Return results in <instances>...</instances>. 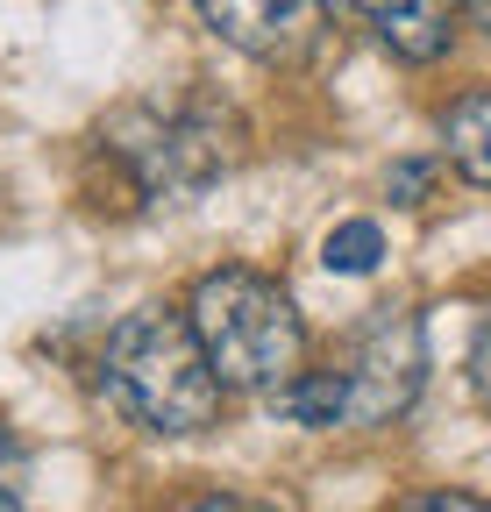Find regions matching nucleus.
Instances as JSON below:
<instances>
[{
  "label": "nucleus",
  "instance_id": "nucleus-3",
  "mask_svg": "<svg viewBox=\"0 0 491 512\" xmlns=\"http://www.w3.org/2000/svg\"><path fill=\"white\" fill-rule=\"evenodd\" d=\"M235 114L214 100H178V107H129L100 150L129 171V185L143 200H164V192H200L207 178H221L235 164Z\"/></svg>",
  "mask_w": 491,
  "mask_h": 512
},
{
  "label": "nucleus",
  "instance_id": "nucleus-6",
  "mask_svg": "<svg viewBox=\"0 0 491 512\" xmlns=\"http://www.w3.org/2000/svg\"><path fill=\"white\" fill-rule=\"evenodd\" d=\"M328 8L371 22V36L406 64H435L456 43V0H328Z\"/></svg>",
  "mask_w": 491,
  "mask_h": 512
},
{
  "label": "nucleus",
  "instance_id": "nucleus-5",
  "mask_svg": "<svg viewBox=\"0 0 491 512\" xmlns=\"http://www.w3.org/2000/svg\"><path fill=\"white\" fill-rule=\"evenodd\" d=\"M207 15V29L235 50H250L264 64L299 57L306 36H314V0H193Z\"/></svg>",
  "mask_w": 491,
  "mask_h": 512
},
{
  "label": "nucleus",
  "instance_id": "nucleus-9",
  "mask_svg": "<svg viewBox=\"0 0 491 512\" xmlns=\"http://www.w3.org/2000/svg\"><path fill=\"white\" fill-rule=\"evenodd\" d=\"M378 256H385L378 221H342V228H328V242H321V264H328V271H342V278L378 271Z\"/></svg>",
  "mask_w": 491,
  "mask_h": 512
},
{
  "label": "nucleus",
  "instance_id": "nucleus-2",
  "mask_svg": "<svg viewBox=\"0 0 491 512\" xmlns=\"http://www.w3.org/2000/svg\"><path fill=\"white\" fill-rule=\"evenodd\" d=\"M186 320H193V335H200V349L228 392H285L299 377L306 328H299V306L278 278L221 264L193 285Z\"/></svg>",
  "mask_w": 491,
  "mask_h": 512
},
{
  "label": "nucleus",
  "instance_id": "nucleus-4",
  "mask_svg": "<svg viewBox=\"0 0 491 512\" xmlns=\"http://www.w3.org/2000/svg\"><path fill=\"white\" fill-rule=\"evenodd\" d=\"M420 370H427L420 320H413V313H378L371 328L356 335V363H349V420H356V427H378V420L406 413L413 392H420Z\"/></svg>",
  "mask_w": 491,
  "mask_h": 512
},
{
  "label": "nucleus",
  "instance_id": "nucleus-8",
  "mask_svg": "<svg viewBox=\"0 0 491 512\" xmlns=\"http://www.w3.org/2000/svg\"><path fill=\"white\" fill-rule=\"evenodd\" d=\"M278 399L299 427H335V420H349V370H299Z\"/></svg>",
  "mask_w": 491,
  "mask_h": 512
},
{
  "label": "nucleus",
  "instance_id": "nucleus-12",
  "mask_svg": "<svg viewBox=\"0 0 491 512\" xmlns=\"http://www.w3.org/2000/svg\"><path fill=\"white\" fill-rule=\"evenodd\" d=\"M420 185H427V164H406V171L392 178V192H399V200H406V207L420 200Z\"/></svg>",
  "mask_w": 491,
  "mask_h": 512
},
{
  "label": "nucleus",
  "instance_id": "nucleus-14",
  "mask_svg": "<svg viewBox=\"0 0 491 512\" xmlns=\"http://www.w3.org/2000/svg\"><path fill=\"white\" fill-rule=\"evenodd\" d=\"M15 456H22V441H15V434H8V427H0V470H8V463H15Z\"/></svg>",
  "mask_w": 491,
  "mask_h": 512
},
{
  "label": "nucleus",
  "instance_id": "nucleus-16",
  "mask_svg": "<svg viewBox=\"0 0 491 512\" xmlns=\"http://www.w3.org/2000/svg\"><path fill=\"white\" fill-rule=\"evenodd\" d=\"M0 512H22V505H15V498H8V491H0Z\"/></svg>",
  "mask_w": 491,
  "mask_h": 512
},
{
  "label": "nucleus",
  "instance_id": "nucleus-7",
  "mask_svg": "<svg viewBox=\"0 0 491 512\" xmlns=\"http://www.w3.org/2000/svg\"><path fill=\"white\" fill-rule=\"evenodd\" d=\"M442 136H449V164H456L470 185H484V192H491V93L456 100Z\"/></svg>",
  "mask_w": 491,
  "mask_h": 512
},
{
  "label": "nucleus",
  "instance_id": "nucleus-15",
  "mask_svg": "<svg viewBox=\"0 0 491 512\" xmlns=\"http://www.w3.org/2000/svg\"><path fill=\"white\" fill-rule=\"evenodd\" d=\"M470 15H477V29L491 36V0H470Z\"/></svg>",
  "mask_w": 491,
  "mask_h": 512
},
{
  "label": "nucleus",
  "instance_id": "nucleus-13",
  "mask_svg": "<svg viewBox=\"0 0 491 512\" xmlns=\"http://www.w3.org/2000/svg\"><path fill=\"white\" fill-rule=\"evenodd\" d=\"M178 512H264V505H242V498H193V505H178Z\"/></svg>",
  "mask_w": 491,
  "mask_h": 512
},
{
  "label": "nucleus",
  "instance_id": "nucleus-11",
  "mask_svg": "<svg viewBox=\"0 0 491 512\" xmlns=\"http://www.w3.org/2000/svg\"><path fill=\"white\" fill-rule=\"evenodd\" d=\"M470 392H477V406L491 413V313H484V328H477V342H470Z\"/></svg>",
  "mask_w": 491,
  "mask_h": 512
},
{
  "label": "nucleus",
  "instance_id": "nucleus-10",
  "mask_svg": "<svg viewBox=\"0 0 491 512\" xmlns=\"http://www.w3.org/2000/svg\"><path fill=\"white\" fill-rule=\"evenodd\" d=\"M399 512H491V498H470V491H413Z\"/></svg>",
  "mask_w": 491,
  "mask_h": 512
},
{
  "label": "nucleus",
  "instance_id": "nucleus-1",
  "mask_svg": "<svg viewBox=\"0 0 491 512\" xmlns=\"http://www.w3.org/2000/svg\"><path fill=\"white\" fill-rule=\"evenodd\" d=\"M100 392L150 434H200V427H214L228 384L214 377V363H207L186 313L143 306L107 335Z\"/></svg>",
  "mask_w": 491,
  "mask_h": 512
}]
</instances>
